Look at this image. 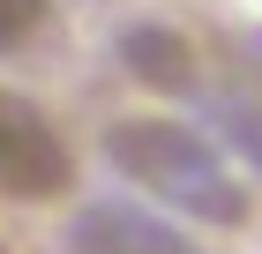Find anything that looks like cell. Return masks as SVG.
<instances>
[{"label":"cell","instance_id":"cell-1","mask_svg":"<svg viewBox=\"0 0 262 254\" xmlns=\"http://www.w3.org/2000/svg\"><path fill=\"white\" fill-rule=\"evenodd\" d=\"M105 157L135 187H150L158 202H172L187 217H210V224H240L247 217V195L217 165V150L202 135H187V127H172V120H120L105 135Z\"/></svg>","mask_w":262,"mask_h":254},{"label":"cell","instance_id":"cell-2","mask_svg":"<svg viewBox=\"0 0 262 254\" xmlns=\"http://www.w3.org/2000/svg\"><path fill=\"white\" fill-rule=\"evenodd\" d=\"M75 187V150L30 98L0 90V195L8 202H53Z\"/></svg>","mask_w":262,"mask_h":254},{"label":"cell","instance_id":"cell-3","mask_svg":"<svg viewBox=\"0 0 262 254\" xmlns=\"http://www.w3.org/2000/svg\"><path fill=\"white\" fill-rule=\"evenodd\" d=\"M68 247L75 254H195V239L187 232H172L165 217H150V210H82L75 217V232H68Z\"/></svg>","mask_w":262,"mask_h":254},{"label":"cell","instance_id":"cell-4","mask_svg":"<svg viewBox=\"0 0 262 254\" xmlns=\"http://www.w3.org/2000/svg\"><path fill=\"white\" fill-rule=\"evenodd\" d=\"M120 60H127V75L150 82V90H195V53H187L180 30L142 22V30H127V38H120Z\"/></svg>","mask_w":262,"mask_h":254},{"label":"cell","instance_id":"cell-5","mask_svg":"<svg viewBox=\"0 0 262 254\" xmlns=\"http://www.w3.org/2000/svg\"><path fill=\"white\" fill-rule=\"evenodd\" d=\"M53 0H0V53H23V45L45 30Z\"/></svg>","mask_w":262,"mask_h":254},{"label":"cell","instance_id":"cell-6","mask_svg":"<svg viewBox=\"0 0 262 254\" xmlns=\"http://www.w3.org/2000/svg\"><path fill=\"white\" fill-rule=\"evenodd\" d=\"M0 254H8V247H0Z\"/></svg>","mask_w":262,"mask_h":254}]
</instances>
